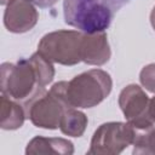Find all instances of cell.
<instances>
[{
  "label": "cell",
  "instance_id": "obj_12",
  "mask_svg": "<svg viewBox=\"0 0 155 155\" xmlns=\"http://www.w3.org/2000/svg\"><path fill=\"white\" fill-rule=\"evenodd\" d=\"M87 116L76 108H68L59 122V130L63 134L70 137H81L87 126Z\"/></svg>",
  "mask_w": 155,
  "mask_h": 155
},
{
  "label": "cell",
  "instance_id": "obj_3",
  "mask_svg": "<svg viewBox=\"0 0 155 155\" xmlns=\"http://www.w3.org/2000/svg\"><path fill=\"white\" fill-rule=\"evenodd\" d=\"M110 75L102 69H91L74 76L67 84V99L73 108H92L111 92Z\"/></svg>",
  "mask_w": 155,
  "mask_h": 155
},
{
  "label": "cell",
  "instance_id": "obj_17",
  "mask_svg": "<svg viewBox=\"0 0 155 155\" xmlns=\"http://www.w3.org/2000/svg\"><path fill=\"white\" fill-rule=\"evenodd\" d=\"M150 23H151L153 29L155 30V6L153 7V10H151V12H150Z\"/></svg>",
  "mask_w": 155,
  "mask_h": 155
},
{
  "label": "cell",
  "instance_id": "obj_15",
  "mask_svg": "<svg viewBox=\"0 0 155 155\" xmlns=\"http://www.w3.org/2000/svg\"><path fill=\"white\" fill-rule=\"evenodd\" d=\"M30 1L41 8H47V7H52L58 0H30Z\"/></svg>",
  "mask_w": 155,
  "mask_h": 155
},
{
  "label": "cell",
  "instance_id": "obj_14",
  "mask_svg": "<svg viewBox=\"0 0 155 155\" xmlns=\"http://www.w3.org/2000/svg\"><path fill=\"white\" fill-rule=\"evenodd\" d=\"M139 80L143 87L151 93H155V63H150L139 73Z\"/></svg>",
  "mask_w": 155,
  "mask_h": 155
},
{
  "label": "cell",
  "instance_id": "obj_1",
  "mask_svg": "<svg viewBox=\"0 0 155 155\" xmlns=\"http://www.w3.org/2000/svg\"><path fill=\"white\" fill-rule=\"evenodd\" d=\"M54 78V67L40 52L17 63H2L0 67L1 94L22 103L23 107L42 94Z\"/></svg>",
  "mask_w": 155,
  "mask_h": 155
},
{
  "label": "cell",
  "instance_id": "obj_8",
  "mask_svg": "<svg viewBox=\"0 0 155 155\" xmlns=\"http://www.w3.org/2000/svg\"><path fill=\"white\" fill-rule=\"evenodd\" d=\"M39 19V13L30 0H12L6 5L4 24L11 33L21 34L31 30Z\"/></svg>",
  "mask_w": 155,
  "mask_h": 155
},
{
  "label": "cell",
  "instance_id": "obj_10",
  "mask_svg": "<svg viewBox=\"0 0 155 155\" xmlns=\"http://www.w3.org/2000/svg\"><path fill=\"white\" fill-rule=\"evenodd\" d=\"M74 153V145L70 140L56 137H34L25 148L28 155L40 154H58V155H71Z\"/></svg>",
  "mask_w": 155,
  "mask_h": 155
},
{
  "label": "cell",
  "instance_id": "obj_6",
  "mask_svg": "<svg viewBox=\"0 0 155 155\" xmlns=\"http://www.w3.org/2000/svg\"><path fill=\"white\" fill-rule=\"evenodd\" d=\"M150 99L136 84L127 85L119 94V107L127 122L133 127L134 136L150 132L155 122L149 115Z\"/></svg>",
  "mask_w": 155,
  "mask_h": 155
},
{
  "label": "cell",
  "instance_id": "obj_5",
  "mask_svg": "<svg viewBox=\"0 0 155 155\" xmlns=\"http://www.w3.org/2000/svg\"><path fill=\"white\" fill-rule=\"evenodd\" d=\"M84 31L80 30H56L47 33L38 44V52L52 63L62 65H75L81 62V39Z\"/></svg>",
  "mask_w": 155,
  "mask_h": 155
},
{
  "label": "cell",
  "instance_id": "obj_11",
  "mask_svg": "<svg viewBox=\"0 0 155 155\" xmlns=\"http://www.w3.org/2000/svg\"><path fill=\"white\" fill-rule=\"evenodd\" d=\"M25 109L17 101L1 94L0 98V127L2 130H17L25 120Z\"/></svg>",
  "mask_w": 155,
  "mask_h": 155
},
{
  "label": "cell",
  "instance_id": "obj_4",
  "mask_svg": "<svg viewBox=\"0 0 155 155\" xmlns=\"http://www.w3.org/2000/svg\"><path fill=\"white\" fill-rule=\"evenodd\" d=\"M68 81L56 82L50 91H45L34 101L24 105L25 115L31 124L40 128L56 130L68 108H73L67 99Z\"/></svg>",
  "mask_w": 155,
  "mask_h": 155
},
{
  "label": "cell",
  "instance_id": "obj_7",
  "mask_svg": "<svg viewBox=\"0 0 155 155\" xmlns=\"http://www.w3.org/2000/svg\"><path fill=\"white\" fill-rule=\"evenodd\" d=\"M134 142V130L128 122H105L93 133L90 155H117Z\"/></svg>",
  "mask_w": 155,
  "mask_h": 155
},
{
  "label": "cell",
  "instance_id": "obj_9",
  "mask_svg": "<svg viewBox=\"0 0 155 155\" xmlns=\"http://www.w3.org/2000/svg\"><path fill=\"white\" fill-rule=\"evenodd\" d=\"M81 61L90 65H103L111 56L105 31L84 33L81 39Z\"/></svg>",
  "mask_w": 155,
  "mask_h": 155
},
{
  "label": "cell",
  "instance_id": "obj_16",
  "mask_svg": "<svg viewBox=\"0 0 155 155\" xmlns=\"http://www.w3.org/2000/svg\"><path fill=\"white\" fill-rule=\"evenodd\" d=\"M149 115L155 122V96L150 99V103H149Z\"/></svg>",
  "mask_w": 155,
  "mask_h": 155
},
{
  "label": "cell",
  "instance_id": "obj_2",
  "mask_svg": "<svg viewBox=\"0 0 155 155\" xmlns=\"http://www.w3.org/2000/svg\"><path fill=\"white\" fill-rule=\"evenodd\" d=\"M130 0H64V22L84 33L105 31Z\"/></svg>",
  "mask_w": 155,
  "mask_h": 155
},
{
  "label": "cell",
  "instance_id": "obj_18",
  "mask_svg": "<svg viewBox=\"0 0 155 155\" xmlns=\"http://www.w3.org/2000/svg\"><path fill=\"white\" fill-rule=\"evenodd\" d=\"M11 1H12V0H0V4H1V5H7V4L11 2Z\"/></svg>",
  "mask_w": 155,
  "mask_h": 155
},
{
  "label": "cell",
  "instance_id": "obj_13",
  "mask_svg": "<svg viewBox=\"0 0 155 155\" xmlns=\"http://www.w3.org/2000/svg\"><path fill=\"white\" fill-rule=\"evenodd\" d=\"M133 154H155V128L150 132L134 136Z\"/></svg>",
  "mask_w": 155,
  "mask_h": 155
}]
</instances>
